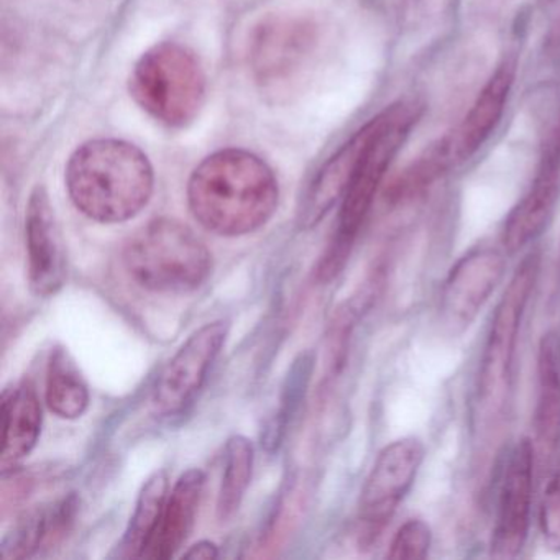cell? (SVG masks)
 Masks as SVG:
<instances>
[{
  "label": "cell",
  "instance_id": "8",
  "mask_svg": "<svg viewBox=\"0 0 560 560\" xmlns=\"http://www.w3.org/2000/svg\"><path fill=\"white\" fill-rule=\"evenodd\" d=\"M424 458L425 445L415 435L396 439L382 448L360 493L359 537L362 546H372L388 526L411 491Z\"/></svg>",
  "mask_w": 560,
  "mask_h": 560
},
{
  "label": "cell",
  "instance_id": "3",
  "mask_svg": "<svg viewBox=\"0 0 560 560\" xmlns=\"http://www.w3.org/2000/svg\"><path fill=\"white\" fill-rule=\"evenodd\" d=\"M421 117V106L398 103L370 120V133L357 163L355 173L340 205L336 234L317 265V280L332 281L346 267L353 242L385 182L389 165L398 155L412 127Z\"/></svg>",
  "mask_w": 560,
  "mask_h": 560
},
{
  "label": "cell",
  "instance_id": "6",
  "mask_svg": "<svg viewBox=\"0 0 560 560\" xmlns=\"http://www.w3.org/2000/svg\"><path fill=\"white\" fill-rule=\"evenodd\" d=\"M129 90L150 117L172 129H183L201 113L206 74L192 51L165 42L150 48L137 61Z\"/></svg>",
  "mask_w": 560,
  "mask_h": 560
},
{
  "label": "cell",
  "instance_id": "23",
  "mask_svg": "<svg viewBox=\"0 0 560 560\" xmlns=\"http://www.w3.org/2000/svg\"><path fill=\"white\" fill-rule=\"evenodd\" d=\"M431 546L432 530L429 524L418 517L408 520L393 536L388 559L422 560L428 557Z\"/></svg>",
  "mask_w": 560,
  "mask_h": 560
},
{
  "label": "cell",
  "instance_id": "24",
  "mask_svg": "<svg viewBox=\"0 0 560 560\" xmlns=\"http://www.w3.org/2000/svg\"><path fill=\"white\" fill-rule=\"evenodd\" d=\"M310 363L303 359V363H296L290 378H288L287 388H284L283 401H281L280 411L271 421L270 428L267 429L265 441L271 447H277L287 431L288 421L296 408L298 401L301 399V393L306 388L307 380H310Z\"/></svg>",
  "mask_w": 560,
  "mask_h": 560
},
{
  "label": "cell",
  "instance_id": "7",
  "mask_svg": "<svg viewBox=\"0 0 560 560\" xmlns=\"http://www.w3.org/2000/svg\"><path fill=\"white\" fill-rule=\"evenodd\" d=\"M320 32L307 15L278 14L255 27L248 44L252 73L273 96L290 94L310 74L319 50Z\"/></svg>",
  "mask_w": 560,
  "mask_h": 560
},
{
  "label": "cell",
  "instance_id": "2",
  "mask_svg": "<svg viewBox=\"0 0 560 560\" xmlns=\"http://www.w3.org/2000/svg\"><path fill=\"white\" fill-rule=\"evenodd\" d=\"M65 179L78 211L100 224H120L136 218L155 189L149 156L139 147L117 139L83 143L71 155Z\"/></svg>",
  "mask_w": 560,
  "mask_h": 560
},
{
  "label": "cell",
  "instance_id": "18",
  "mask_svg": "<svg viewBox=\"0 0 560 560\" xmlns=\"http://www.w3.org/2000/svg\"><path fill=\"white\" fill-rule=\"evenodd\" d=\"M534 434L540 455L556 454L560 445V336L544 334L537 350V392Z\"/></svg>",
  "mask_w": 560,
  "mask_h": 560
},
{
  "label": "cell",
  "instance_id": "4",
  "mask_svg": "<svg viewBox=\"0 0 560 560\" xmlns=\"http://www.w3.org/2000/svg\"><path fill=\"white\" fill-rule=\"evenodd\" d=\"M124 268L133 283L152 293H191L212 271V255L205 242L183 222L153 219L124 247Z\"/></svg>",
  "mask_w": 560,
  "mask_h": 560
},
{
  "label": "cell",
  "instance_id": "20",
  "mask_svg": "<svg viewBox=\"0 0 560 560\" xmlns=\"http://www.w3.org/2000/svg\"><path fill=\"white\" fill-rule=\"evenodd\" d=\"M168 477L166 471H155L143 483L137 498L136 510L119 544V556L143 559L153 536L159 529L166 500H168Z\"/></svg>",
  "mask_w": 560,
  "mask_h": 560
},
{
  "label": "cell",
  "instance_id": "1",
  "mask_svg": "<svg viewBox=\"0 0 560 560\" xmlns=\"http://www.w3.org/2000/svg\"><path fill=\"white\" fill-rule=\"evenodd\" d=\"M273 170L254 153L221 150L199 163L188 183L196 221L221 237H242L264 228L278 208Z\"/></svg>",
  "mask_w": 560,
  "mask_h": 560
},
{
  "label": "cell",
  "instance_id": "14",
  "mask_svg": "<svg viewBox=\"0 0 560 560\" xmlns=\"http://www.w3.org/2000/svg\"><path fill=\"white\" fill-rule=\"evenodd\" d=\"M559 199L560 145L544 156L533 185L508 214L501 232L504 250L516 254L536 241L546 231Z\"/></svg>",
  "mask_w": 560,
  "mask_h": 560
},
{
  "label": "cell",
  "instance_id": "5",
  "mask_svg": "<svg viewBox=\"0 0 560 560\" xmlns=\"http://www.w3.org/2000/svg\"><path fill=\"white\" fill-rule=\"evenodd\" d=\"M539 270V254L527 255L511 277L491 317L477 376V402L485 418H500L510 402L521 327Z\"/></svg>",
  "mask_w": 560,
  "mask_h": 560
},
{
  "label": "cell",
  "instance_id": "19",
  "mask_svg": "<svg viewBox=\"0 0 560 560\" xmlns=\"http://www.w3.org/2000/svg\"><path fill=\"white\" fill-rule=\"evenodd\" d=\"M77 511L78 498L74 494L58 503L44 504L27 511L2 539V557L27 559L44 547L55 546L73 526Z\"/></svg>",
  "mask_w": 560,
  "mask_h": 560
},
{
  "label": "cell",
  "instance_id": "15",
  "mask_svg": "<svg viewBox=\"0 0 560 560\" xmlns=\"http://www.w3.org/2000/svg\"><path fill=\"white\" fill-rule=\"evenodd\" d=\"M369 133L370 124L366 122L320 166L301 201L298 214L301 228L311 229L319 224L337 202H342Z\"/></svg>",
  "mask_w": 560,
  "mask_h": 560
},
{
  "label": "cell",
  "instance_id": "13",
  "mask_svg": "<svg viewBox=\"0 0 560 560\" xmlns=\"http://www.w3.org/2000/svg\"><path fill=\"white\" fill-rule=\"evenodd\" d=\"M25 242L31 290L40 298L54 296L67 281V254L44 186H37L28 199Z\"/></svg>",
  "mask_w": 560,
  "mask_h": 560
},
{
  "label": "cell",
  "instance_id": "27",
  "mask_svg": "<svg viewBox=\"0 0 560 560\" xmlns=\"http://www.w3.org/2000/svg\"><path fill=\"white\" fill-rule=\"evenodd\" d=\"M511 0H474L477 8L485 9V11H493V9L503 8L504 4H510Z\"/></svg>",
  "mask_w": 560,
  "mask_h": 560
},
{
  "label": "cell",
  "instance_id": "17",
  "mask_svg": "<svg viewBox=\"0 0 560 560\" xmlns=\"http://www.w3.org/2000/svg\"><path fill=\"white\" fill-rule=\"evenodd\" d=\"M206 475L199 468L185 471L170 491L159 529L143 559H172L188 540L196 523Z\"/></svg>",
  "mask_w": 560,
  "mask_h": 560
},
{
  "label": "cell",
  "instance_id": "16",
  "mask_svg": "<svg viewBox=\"0 0 560 560\" xmlns=\"http://www.w3.org/2000/svg\"><path fill=\"white\" fill-rule=\"evenodd\" d=\"M40 399L31 382H22L2 393V474L14 470L37 447L42 434Z\"/></svg>",
  "mask_w": 560,
  "mask_h": 560
},
{
  "label": "cell",
  "instance_id": "12",
  "mask_svg": "<svg viewBox=\"0 0 560 560\" xmlns=\"http://www.w3.org/2000/svg\"><path fill=\"white\" fill-rule=\"evenodd\" d=\"M504 273L506 258L498 248H471L458 258L442 283L439 301L442 323L454 332L468 329L500 287Z\"/></svg>",
  "mask_w": 560,
  "mask_h": 560
},
{
  "label": "cell",
  "instance_id": "21",
  "mask_svg": "<svg viewBox=\"0 0 560 560\" xmlns=\"http://www.w3.org/2000/svg\"><path fill=\"white\" fill-rule=\"evenodd\" d=\"M48 408L61 419H78L90 408V388L63 347L51 352L45 388Z\"/></svg>",
  "mask_w": 560,
  "mask_h": 560
},
{
  "label": "cell",
  "instance_id": "22",
  "mask_svg": "<svg viewBox=\"0 0 560 560\" xmlns=\"http://www.w3.org/2000/svg\"><path fill=\"white\" fill-rule=\"evenodd\" d=\"M255 448L245 435H232L225 444L224 474L219 488L218 517L228 523L241 510L254 474Z\"/></svg>",
  "mask_w": 560,
  "mask_h": 560
},
{
  "label": "cell",
  "instance_id": "25",
  "mask_svg": "<svg viewBox=\"0 0 560 560\" xmlns=\"http://www.w3.org/2000/svg\"><path fill=\"white\" fill-rule=\"evenodd\" d=\"M539 529L544 546L560 553V470L552 475L544 490L539 508Z\"/></svg>",
  "mask_w": 560,
  "mask_h": 560
},
{
  "label": "cell",
  "instance_id": "9",
  "mask_svg": "<svg viewBox=\"0 0 560 560\" xmlns=\"http://www.w3.org/2000/svg\"><path fill=\"white\" fill-rule=\"evenodd\" d=\"M534 468L536 445L530 439H521L508 454L498 485L490 539V556L494 559H516L526 546L533 513Z\"/></svg>",
  "mask_w": 560,
  "mask_h": 560
},
{
  "label": "cell",
  "instance_id": "26",
  "mask_svg": "<svg viewBox=\"0 0 560 560\" xmlns=\"http://www.w3.org/2000/svg\"><path fill=\"white\" fill-rule=\"evenodd\" d=\"M185 559H195V560H212L218 559L219 557V547L215 546L211 540H201V542L195 544V546L189 547L185 553H183Z\"/></svg>",
  "mask_w": 560,
  "mask_h": 560
},
{
  "label": "cell",
  "instance_id": "10",
  "mask_svg": "<svg viewBox=\"0 0 560 560\" xmlns=\"http://www.w3.org/2000/svg\"><path fill=\"white\" fill-rule=\"evenodd\" d=\"M229 336V323L212 320L179 347L156 378L152 409L159 418H175L195 402Z\"/></svg>",
  "mask_w": 560,
  "mask_h": 560
},
{
  "label": "cell",
  "instance_id": "11",
  "mask_svg": "<svg viewBox=\"0 0 560 560\" xmlns=\"http://www.w3.org/2000/svg\"><path fill=\"white\" fill-rule=\"evenodd\" d=\"M516 67L506 60L497 68L464 119L425 150L442 176L477 155L500 126L513 90Z\"/></svg>",
  "mask_w": 560,
  "mask_h": 560
}]
</instances>
